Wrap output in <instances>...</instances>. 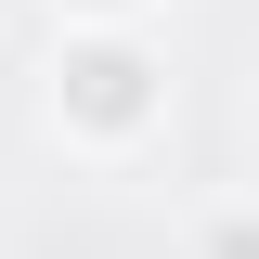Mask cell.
Returning <instances> with one entry per match:
<instances>
[{
    "label": "cell",
    "instance_id": "1",
    "mask_svg": "<svg viewBox=\"0 0 259 259\" xmlns=\"http://www.w3.org/2000/svg\"><path fill=\"white\" fill-rule=\"evenodd\" d=\"M52 130H65V156H143L168 130L156 26H65L52 39Z\"/></svg>",
    "mask_w": 259,
    "mask_h": 259
},
{
    "label": "cell",
    "instance_id": "2",
    "mask_svg": "<svg viewBox=\"0 0 259 259\" xmlns=\"http://www.w3.org/2000/svg\"><path fill=\"white\" fill-rule=\"evenodd\" d=\"M194 259H259V207H207L194 221Z\"/></svg>",
    "mask_w": 259,
    "mask_h": 259
},
{
    "label": "cell",
    "instance_id": "3",
    "mask_svg": "<svg viewBox=\"0 0 259 259\" xmlns=\"http://www.w3.org/2000/svg\"><path fill=\"white\" fill-rule=\"evenodd\" d=\"M65 26H156V0H52Z\"/></svg>",
    "mask_w": 259,
    "mask_h": 259
}]
</instances>
